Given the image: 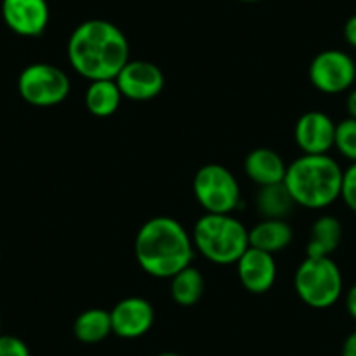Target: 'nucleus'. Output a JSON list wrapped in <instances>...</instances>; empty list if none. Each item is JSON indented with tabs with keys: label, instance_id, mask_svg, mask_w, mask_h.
I'll use <instances>...</instances> for the list:
<instances>
[{
	"label": "nucleus",
	"instance_id": "obj_1",
	"mask_svg": "<svg viewBox=\"0 0 356 356\" xmlns=\"http://www.w3.org/2000/svg\"><path fill=\"white\" fill-rule=\"evenodd\" d=\"M67 54L72 68L88 81H114L129 61V42L114 23L88 19L72 32Z\"/></svg>",
	"mask_w": 356,
	"mask_h": 356
},
{
	"label": "nucleus",
	"instance_id": "obj_2",
	"mask_svg": "<svg viewBox=\"0 0 356 356\" xmlns=\"http://www.w3.org/2000/svg\"><path fill=\"white\" fill-rule=\"evenodd\" d=\"M193 236L171 217H154L140 227L135 239L138 266L154 278H173L194 259Z\"/></svg>",
	"mask_w": 356,
	"mask_h": 356
},
{
	"label": "nucleus",
	"instance_id": "obj_3",
	"mask_svg": "<svg viewBox=\"0 0 356 356\" xmlns=\"http://www.w3.org/2000/svg\"><path fill=\"white\" fill-rule=\"evenodd\" d=\"M344 170L330 154H302L289 164L285 187L297 207L325 210L341 200Z\"/></svg>",
	"mask_w": 356,
	"mask_h": 356
},
{
	"label": "nucleus",
	"instance_id": "obj_4",
	"mask_svg": "<svg viewBox=\"0 0 356 356\" xmlns=\"http://www.w3.org/2000/svg\"><path fill=\"white\" fill-rule=\"evenodd\" d=\"M194 248L217 266H231L250 246L248 229L232 213H204L193 231Z\"/></svg>",
	"mask_w": 356,
	"mask_h": 356
},
{
	"label": "nucleus",
	"instance_id": "obj_5",
	"mask_svg": "<svg viewBox=\"0 0 356 356\" xmlns=\"http://www.w3.org/2000/svg\"><path fill=\"white\" fill-rule=\"evenodd\" d=\"M293 286L306 306L328 309L344 292L342 273L332 257H306L297 267Z\"/></svg>",
	"mask_w": 356,
	"mask_h": 356
},
{
	"label": "nucleus",
	"instance_id": "obj_6",
	"mask_svg": "<svg viewBox=\"0 0 356 356\" xmlns=\"http://www.w3.org/2000/svg\"><path fill=\"white\" fill-rule=\"evenodd\" d=\"M193 191L207 213H232L241 203V191L236 177L217 163L204 164L196 171Z\"/></svg>",
	"mask_w": 356,
	"mask_h": 356
},
{
	"label": "nucleus",
	"instance_id": "obj_7",
	"mask_svg": "<svg viewBox=\"0 0 356 356\" xmlns=\"http://www.w3.org/2000/svg\"><path fill=\"white\" fill-rule=\"evenodd\" d=\"M67 72L51 63H32L18 77V93L33 107H54L70 95Z\"/></svg>",
	"mask_w": 356,
	"mask_h": 356
},
{
	"label": "nucleus",
	"instance_id": "obj_8",
	"mask_svg": "<svg viewBox=\"0 0 356 356\" xmlns=\"http://www.w3.org/2000/svg\"><path fill=\"white\" fill-rule=\"evenodd\" d=\"M309 81L320 93H348L356 84V60L342 49L321 51L309 63Z\"/></svg>",
	"mask_w": 356,
	"mask_h": 356
},
{
	"label": "nucleus",
	"instance_id": "obj_9",
	"mask_svg": "<svg viewBox=\"0 0 356 356\" xmlns=\"http://www.w3.org/2000/svg\"><path fill=\"white\" fill-rule=\"evenodd\" d=\"M122 98L131 102H149L159 97L164 89V74L156 63L145 60H129L114 79Z\"/></svg>",
	"mask_w": 356,
	"mask_h": 356
},
{
	"label": "nucleus",
	"instance_id": "obj_10",
	"mask_svg": "<svg viewBox=\"0 0 356 356\" xmlns=\"http://www.w3.org/2000/svg\"><path fill=\"white\" fill-rule=\"evenodd\" d=\"M2 19L16 35L39 37L49 25L47 0H2Z\"/></svg>",
	"mask_w": 356,
	"mask_h": 356
},
{
	"label": "nucleus",
	"instance_id": "obj_11",
	"mask_svg": "<svg viewBox=\"0 0 356 356\" xmlns=\"http://www.w3.org/2000/svg\"><path fill=\"white\" fill-rule=\"evenodd\" d=\"M111 320L112 334L122 339H138L152 328L156 311L143 297H126L112 307Z\"/></svg>",
	"mask_w": 356,
	"mask_h": 356
},
{
	"label": "nucleus",
	"instance_id": "obj_12",
	"mask_svg": "<svg viewBox=\"0 0 356 356\" xmlns=\"http://www.w3.org/2000/svg\"><path fill=\"white\" fill-rule=\"evenodd\" d=\"M293 133L302 154H328L334 149L335 122L325 112L309 111L302 114Z\"/></svg>",
	"mask_w": 356,
	"mask_h": 356
},
{
	"label": "nucleus",
	"instance_id": "obj_13",
	"mask_svg": "<svg viewBox=\"0 0 356 356\" xmlns=\"http://www.w3.org/2000/svg\"><path fill=\"white\" fill-rule=\"evenodd\" d=\"M241 285L250 293H266L276 282V262L271 253L248 246L236 262Z\"/></svg>",
	"mask_w": 356,
	"mask_h": 356
},
{
	"label": "nucleus",
	"instance_id": "obj_14",
	"mask_svg": "<svg viewBox=\"0 0 356 356\" xmlns=\"http://www.w3.org/2000/svg\"><path fill=\"white\" fill-rule=\"evenodd\" d=\"M245 173L259 187L283 184L286 175V163L276 150L269 147L253 149L245 157Z\"/></svg>",
	"mask_w": 356,
	"mask_h": 356
},
{
	"label": "nucleus",
	"instance_id": "obj_15",
	"mask_svg": "<svg viewBox=\"0 0 356 356\" xmlns=\"http://www.w3.org/2000/svg\"><path fill=\"white\" fill-rule=\"evenodd\" d=\"M292 227L289 222L280 220V218H264L248 231L250 246L271 253V255L285 250L292 243Z\"/></svg>",
	"mask_w": 356,
	"mask_h": 356
},
{
	"label": "nucleus",
	"instance_id": "obj_16",
	"mask_svg": "<svg viewBox=\"0 0 356 356\" xmlns=\"http://www.w3.org/2000/svg\"><path fill=\"white\" fill-rule=\"evenodd\" d=\"M342 234H344V229L337 217L321 215L311 225L307 257H332V253L341 246Z\"/></svg>",
	"mask_w": 356,
	"mask_h": 356
},
{
	"label": "nucleus",
	"instance_id": "obj_17",
	"mask_svg": "<svg viewBox=\"0 0 356 356\" xmlns=\"http://www.w3.org/2000/svg\"><path fill=\"white\" fill-rule=\"evenodd\" d=\"M86 108L95 118H111L121 107L122 93L115 81H93L86 89Z\"/></svg>",
	"mask_w": 356,
	"mask_h": 356
},
{
	"label": "nucleus",
	"instance_id": "obj_18",
	"mask_svg": "<svg viewBox=\"0 0 356 356\" xmlns=\"http://www.w3.org/2000/svg\"><path fill=\"white\" fill-rule=\"evenodd\" d=\"M112 334L111 311L102 307L86 309L75 318L74 335L79 342L84 344H98Z\"/></svg>",
	"mask_w": 356,
	"mask_h": 356
},
{
	"label": "nucleus",
	"instance_id": "obj_19",
	"mask_svg": "<svg viewBox=\"0 0 356 356\" xmlns=\"http://www.w3.org/2000/svg\"><path fill=\"white\" fill-rule=\"evenodd\" d=\"M170 285L171 299L178 306L191 307L201 300L204 293V278L201 271L194 266L184 267L182 271H178L173 276Z\"/></svg>",
	"mask_w": 356,
	"mask_h": 356
},
{
	"label": "nucleus",
	"instance_id": "obj_20",
	"mask_svg": "<svg viewBox=\"0 0 356 356\" xmlns=\"http://www.w3.org/2000/svg\"><path fill=\"white\" fill-rule=\"evenodd\" d=\"M255 204L264 218H280V220H285L297 207L285 184L260 187Z\"/></svg>",
	"mask_w": 356,
	"mask_h": 356
},
{
	"label": "nucleus",
	"instance_id": "obj_21",
	"mask_svg": "<svg viewBox=\"0 0 356 356\" xmlns=\"http://www.w3.org/2000/svg\"><path fill=\"white\" fill-rule=\"evenodd\" d=\"M334 149L349 163H356V119L346 118L335 122Z\"/></svg>",
	"mask_w": 356,
	"mask_h": 356
},
{
	"label": "nucleus",
	"instance_id": "obj_22",
	"mask_svg": "<svg viewBox=\"0 0 356 356\" xmlns=\"http://www.w3.org/2000/svg\"><path fill=\"white\" fill-rule=\"evenodd\" d=\"M341 200L356 215V163H349L342 175Z\"/></svg>",
	"mask_w": 356,
	"mask_h": 356
},
{
	"label": "nucleus",
	"instance_id": "obj_23",
	"mask_svg": "<svg viewBox=\"0 0 356 356\" xmlns=\"http://www.w3.org/2000/svg\"><path fill=\"white\" fill-rule=\"evenodd\" d=\"M0 356H30V349L23 339L0 334Z\"/></svg>",
	"mask_w": 356,
	"mask_h": 356
},
{
	"label": "nucleus",
	"instance_id": "obj_24",
	"mask_svg": "<svg viewBox=\"0 0 356 356\" xmlns=\"http://www.w3.org/2000/svg\"><path fill=\"white\" fill-rule=\"evenodd\" d=\"M342 33H344V40L348 42V46L356 49V15L349 16V18L346 19Z\"/></svg>",
	"mask_w": 356,
	"mask_h": 356
},
{
	"label": "nucleus",
	"instance_id": "obj_25",
	"mask_svg": "<svg viewBox=\"0 0 356 356\" xmlns=\"http://www.w3.org/2000/svg\"><path fill=\"white\" fill-rule=\"evenodd\" d=\"M346 311H348L349 318L353 321H356V283L353 286H349L348 292H346Z\"/></svg>",
	"mask_w": 356,
	"mask_h": 356
},
{
	"label": "nucleus",
	"instance_id": "obj_26",
	"mask_svg": "<svg viewBox=\"0 0 356 356\" xmlns=\"http://www.w3.org/2000/svg\"><path fill=\"white\" fill-rule=\"evenodd\" d=\"M341 356H356V330H353L342 342Z\"/></svg>",
	"mask_w": 356,
	"mask_h": 356
},
{
	"label": "nucleus",
	"instance_id": "obj_27",
	"mask_svg": "<svg viewBox=\"0 0 356 356\" xmlns=\"http://www.w3.org/2000/svg\"><path fill=\"white\" fill-rule=\"evenodd\" d=\"M346 111H348V118L356 119V86H353L348 91V97H346Z\"/></svg>",
	"mask_w": 356,
	"mask_h": 356
},
{
	"label": "nucleus",
	"instance_id": "obj_28",
	"mask_svg": "<svg viewBox=\"0 0 356 356\" xmlns=\"http://www.w3.org/2000/svg\"><path fill=\"white\" fill-rule=\"evenodd\" d=\"M156 356H182V355H178V353H159V355Z\"/></svg>",
	"mask_w": 356,
	"mask_h": 356
},
{
	"label": "nucleus",
	"instance_id": "obj_29",
	"mask_svg": "<svg viewBox=\"0 0 356 356\" xmlns=\"http://www.w3.org/2000/svg\"><path fill=\"white\" fill-rule=\"evenodd\" d=\"M239 2H245V4H253V2H260V0H239Z\"/></svg>",
	"mask_w": 356,
	"mask_h": 356
},
{
	"label": "nucleus",
	"instance_id": "obj_30",
	"mask_svg": "<svg viewBox=\"0 0 356 356\" xmlns=\"http://www.w3.org/2000/svg\"><path fill=\"white\" fill-rule=\"evenodd\" d=\"M0 334H2V318H0Z\"/></svg>",
	"mask_w": 356,
	"mask_h": 356
},
{
	"label": "nucleus",
	"instance_id": "obj_31",
	"mask_svg": "<svg viewBox=\"0 0 356 356\" xmlns=\"http://www.w3.org/2000/svg\"><path fill=\"white\" fill-rule=\"evenodd\" d=\"M0 257H2V255H0Z\"/></svg>",
	"mask_w": 356,
	"mask_h": 356
}]
</instances>
